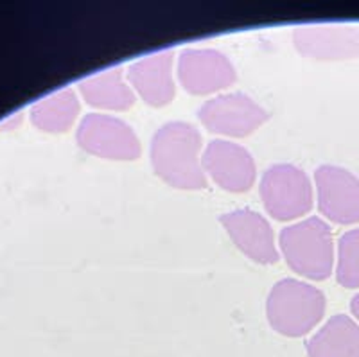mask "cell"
Masks as SVG:
<instances>
[{"instance_id":"1","label":"cell","mask_w":359,"mask_h":357,"mask_svg":"<svg viewBox=\"0 0 359 357\" xmlns=\"http://www.w3.org/2000/svg\"><path fill=\"white\" fill-rule=\"evenodd\" d=\"M151 166L162 182L180 191L207 187L203 140L196 126L185 121L165 122L151 138Z\"/></svg>"},{"instance_id":"2","label":"cell","mask_w":359,"mask_h":357,"mask_svg":"<svg viewBox=\"0 0 359 357\" xmlns=\"http://www.w3.org/2000/svg\"><path fill=\"white\" fill-rule=\"evenodd\" d=\"M278 246L287 266L307 281H327L334 271V237L322 217L313 215L282 228Z\"/></svg>"},{"instance_id":"3","label":"cell","mask_w":359,"mask_h":357,"mask_svg":"<svg viewBox=\"0 0 359 357\" xmlns=\"http://www.w3.org/2000/svg\"><path fill=\"white\" fill-rule=\"evenodd\" d=\"M327 298L316 285L298 278H282L266 300V316L275 332L304 337L325 316Z\"/></svg>"},{"instance_id":"4","label":"cell","mask_w":359,"mask_h":357,"mask_svg":"<svg viewBox=\"0 0 359 357\" xmlns=\"http://www.w3.org/2000/svg\"><path fill=\"white\" fill-rule=\"evenodd\" d=\"M259 194L266 212L284 223L304 217L314 205L313 182L306 170L293 163L268 167L259 183Z\"/></svg>"},{"instance_id":"5","label":"cell","mask_w":359,"mask_h":357,"mask_svg":"<svg viewBox=\"0 0 359 357\" xmlns=\"http://www.w3.org/2000/svg\"><path fill=\"white\" fill-rule=\"evenodd\" d=\"M85 153L115 162H133L142 154L139 135L123 119L107 114H88L81 119L76 133Z\"/></svg>"},{"instance_id":"6","label":"cell","mask_w":359,"mask_h":357,"mask_svg":"<svg viewBox=\"0 0 359 357\" xmlns=\"http://www.w3.org/2000/svg\"><path fill=\"white\" fill-rule=\"evenodd\" d=\"M268 112L248 94L232 92L208 99L198 110V119L210 133L245 138L268 121Z\"/></svg>"},{"instance_id":"7","label":"cell","mask_w":359,"mask_h":357,"mask_svg":"<svg viewBox=\"0 0 359 357\" xmlns=\"http://www.w3.org/2000/svg\"><path fill=\"white\" fill-rule=\"evenodd\" d=\"M176 76L185 92L192 95H212L230 88L237 72L226 54L216 49H184L176 63Z\"/></svg>"},{"instance_id":"8","label":"cell","mask_w":359,"mask_h":357,"mask_svg":"<svg viewBox=\"0 0 359 357\" xmlns=\"http://www.w3.org/2000/svg\"><path fill=\"white\" fill-rule=\"evenodd\" d=\"M318 210L331 223H359V178L345 167L320 166L314 170Z\"/></svg>"},{"instance_id":"9","label":"cell","mask_w":359,"mask_h":357,"mask_svg":"<svg viewBox=\"0 0 359 357\" xmlns=\"http://www.w3.org/2000/svg\"><path fill=\"white\" fill-rule=\"evenodd\" d=\"M205 175L226 192H248L257 180V166L252 153L241 144L217 138L203 149Z\"/></svg>"},{"instance_id":"10","label":"cell","mask_w":359,"mask_h":357,"mask_svg":"<svg viewBox=\"0 0 359 357\" xmlns=\"http://www.w3.org/2000/svg\"><path fill=\"white\" fill-rule=\"evenodd\" d=\"M298 54L316 61H345L359 58V24L300 25L293 31Z\"/></svg>"},{"instance_id":"11","label":"cell","mask_w":359,"mask_h":357,"mask_svg":"<svg viewBox=\"0 0 359 357\" xmlns=\"http://www.w3.org/2000/svg\"><path fill=\"white\" fill-rule=\"evenodd\" d=\"M219 223L237 250L253 262L269 266L278 262L275 231L264 215L252 208H236L219 215Z\"/></svg>"},{"instance_id":"12","label":"cell","mask_w":359,"mask_h":357,"mask_svg":"<svg viewBox=\"0 0 359 357\" xmlns=\"http://www.w3.org/2000/svg\"><path fill=\"white\" fill-rule=\"evenodd\" d=\"M175 58V50L163 49L140 58L128 67V81L135 95H139L146 105L163 108L172 102L176 95Z\"/></svg>"},{"instance_id":"13","label":"cell","mask_w":359,"mask_h":357,"mask_svg":"<svg viewBox=\"0 0 359 357\" xmlns=\"http://www.w3.org/2000/svg\"><path fill=\"white\" fill-rule=\"evenodd\" d=\"M79 94L90 106L102 112H126L137 101L123 67H114L81 79Z\"/></svg>"},{"instance_id":"14","label":"cell","mask_w":359,"mask_h":357,"mask_svg":"<svg viewBox=\"0 0 359 357\" xmlns=\"http://www.w3.org/2000/svg\"><path fill=\"white\" fill-rule=\"evenodd\" d=\"M307 357H359V323L348 314L329 318L306 345Z\"/></svg>"},{"instance_id":"15","label":"cell","mask_w":359,"mask_h":357,"mask_svg":"<svg viewBox=\"0 0 359 357\" xmlns=\"http://www.w3.org/2000/svg\"><path fill=\"white\" fill-rule=\"evenodd\" d=\"M79 112L78 94L72 88H63L40 99L31 108V121L38 130L47 133H65L74 126Z\"/></svg>"},{"instance_id":"16","label":"cell","mask_w":359,"mask_h":357,"mask_svg":"<svg viewBox=\"0 0 359 357\" xmlns=\"http://www.w3.org/2000/svg\"><path fill=\"white\" fill-rule=\"evenodd\" d=\"M334 271L341 288H359V228H352L339 237Z\"/></svg>"},{"instance_id":"17","label":"cell","mask_w":359,"mask_h":357,"mask_svg":"<svg viewBox=\"0 0 359 357\" xmlns=\"http://www.w3.org/2000/svg\"><path fill=\"white\" fill-rule=\"evenodd\" d=\"M351 313L354 314V320L359 323V292H358V295H355L354 298H352V302H351Z\"/></svg>"}]
</instances>
